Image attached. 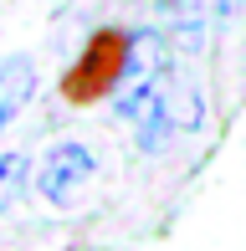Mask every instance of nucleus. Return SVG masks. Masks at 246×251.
Wrapping results in <instances>:
<instances>
[{"mask_svg": "<svg viewBox=\"0 0 246 251\" xmlns=\"http://www.w3.org/2000/svg\"><path fill=\"white\" fill-rule=\"evenodd\" d=\"M118 118L133 123V139L144 149H164L174 128L170 113V51L154 31H139L128 47V67H123V87H118Z\"/></svg>", "mask_w": 246, "mask_h": 251, "instance_id": "nucleus-1", "label": "nucleus"}, {"mask_svg": "<svg viewBox=\"0 0 246 251\" xmlns=\"http://www.w3.org/2000/svg\"><path fill=\"white\" fill-rule=\"evenodd\" d=\"M128 47H133V36L118 26L93 31V41L82 47V56L62 77V98L67 102H98L103 93H113L123 82V67H128Z\"/></svg>", "mask_w": 246, "mask_h": 251, "instance_id": "nucleus-2", "label": "nucleus"}, {"mask_svg": "<svg viewBox=\"0 0 246 251\" xmlns=\"http://www.w3.org/2000/svg\"><path fill=\"white\" fill-rule=\"evenodd\" d=\"M87 179H93V149H82V144H51L47 154H41V195H47L57 210H67V205L82 200Z\"/></svg>", "mask_w": 246, "mask_h": 251, "instance_id": "nucleus-3", "label": "nucleus"}, {"mask_svg": "<svg viewBox=\"0 0 246 251\" xmlns=\"http://www.w3.org/2000/svg\"><path fill=\"white\" fill-rule=\"evenodd\" d=\"M31 93H36V67H31V56H5V62H0V133L21 118V108L31 102Z\"/></svg>", "mask_w": 246, "mask_h": 251, "instance_id": "nucleus-4", "label": "nucleus"}, {"mask_svg": "<svg viewBox=\"0 0 246 251\" xmlns=\"http://www.w3.org/2000/svg\"><path fill=\"white\" fill-rule=\"evenodd\" d=\"M26 185V154H0V210H10Z\"/></svg>", "mask_w": 246, "mask_h": 251, "instance_id": "nucleus-5", "label": "nucleus"}]
</instances>
